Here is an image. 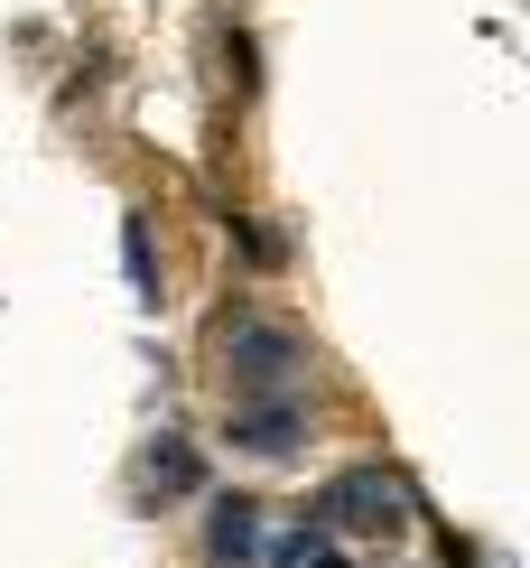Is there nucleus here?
Segmentation results:
<instances>
[{
    "label": "nucleus",
    "instance_id": "nucleus-1",
    "mask_svg": "<svg viewBox=\"0 0 530 568\" xmlns=\"http://www.w3.org/2000/svg\"><path fill=\"white\" fill-rule=\"evenodd\" d=\"M233 392L243 400H298L307 392V345L271 317H243L233 326Z\"/></svg>",
    "mask_w": 530,
    "mask_h": 568
},
{
    "label": "nucleus",
    "instance_id": "nucleus-2",
    "mask_svg": "<svg viewBox=\"0 0 530 568\" xmlns=\"http://www.w3.org/2000/svg\"><path fill=\"white\" fill-rule=\"evenodd\" d=\"M317 513H326L335 531H400L409 494L381 476V466H354V476H335V485H326V504H317Z\"/></svg>",
    "mask_w": 530,
    "mask_h": 568
},
{
    "label": "nucleus",
    "instance_id": "nucleus-3",
    "mask_svg": "<svg viewBox=\"0 0 530 568\" xmlns=\"http://www.w3.org/2000/svg\"><path fill=\"white\" fill-rule=\"evenodd\" d=\"M288 438H298V400H243L233 410V447H252V457H288Z\"/></svg>",
    "mask_w": 530,
    "mask_h": 568
},
{
    "label": "nucleus",
    "instance_id": "nucleus-4",
    "mask_svg": "<svg viewBox=\"0 0 530 568\" xmlns=\"http://www.w3.org/2000/svg\"><path fill=\"white\" fill-rule=\"evenodd\" d=\"M252 540H261V504H214V523H205V550H214V559L243 568Z\"/></svg>",
    "mask_w": 530,
    "mask_h": 568
},
{
    "label": "nucleus",
    "instance_id": "nucleus-5",
    "mask_svg": "<svg viewBox=\"0 0 530 568\" xmlns=\"http://www.w3.org/2000/svg\"><path fill=\"white\" fill-rule=\"evenodd\" d=\"M140 476H150L159 494H186V485H196V457H186V447H177V438H159V447H150V457H140Z\"/></svg>",
    "mask_w": 530,
    "mask_h": 568
}]
</instances>
